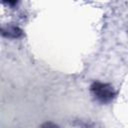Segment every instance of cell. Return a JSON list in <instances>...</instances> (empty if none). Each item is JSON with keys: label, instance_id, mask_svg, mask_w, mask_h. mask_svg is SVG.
Here are the masks:
<instances>
[{"label": "cell", "instance_id": "obj_1", "mask_svg": "<svg viewBox=\"0 0 128 128\" xmlns=\"http://www.w3.org/2000/svg\"><path fill=\"white\" fill-rule=\"evenodd\" d=\"M90 91L94 96V98L102 104L111 102L115 97L114 88L108 83H103L98 81L94 82L90 86Z\"/></svg>", "mask_w": 128, "mask_h": 128}, {"label": "cell", "instance_id": "obj_2", "mask_svg": "<svg viewBox=\"0 0 128 128\" xmlns=\"http://www.w3.org/2000/svg\"><path fill=\"white\" fill-rule=\"evenodd\" d=\"M21 30L16 27V26H8L6 28H2V34L4 36H7V37H12V38H16V37H19L21 35Z\"/></svg>", "mask_w": 128, "mask_h": 128}]
</instances>
